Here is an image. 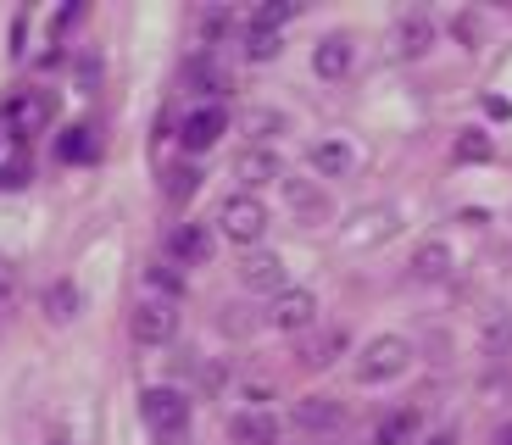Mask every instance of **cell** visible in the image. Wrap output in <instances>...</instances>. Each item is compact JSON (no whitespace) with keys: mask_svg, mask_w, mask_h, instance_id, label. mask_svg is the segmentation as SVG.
<instances>
[{"mask_svg":"<svg viewBox=\"0 0 512 445\" xmlns=\"http://www.w3.org/2000/svg\"><path fill=\"white\" fill-rule=\"evenodd\" d=\"M140 407H145L156 445H190V401L179 390H145Z\"/></svg>","mask_w":512,"mask_h":445,"instance_id":"cell-1","label":"cell"},{"mask_svg":"<svg viewBox=\"0 0 512 445\" xmlns=\"http://www.w3.org/2000/svg\"><path fill=\"white\" fill-rule=\"evenodd\" d=\"M218 229L229 234L234 245H256L268 234V206L256 201V195H229L223 212H218Z\"/></svg>","mask_w":512,"mask_h":445,"instance_id":"cell-2","label":"cell"},{"mask_svg":"<svg viewBox=\"0 0 512 445\" xmlns=\"http://www.w3.org/2000/svg\"><path fill=\"white\" fill-rule=\"evenodd\" d=\"M407 362H412V345L396 340V334H379V340H368V351L357 356V379L362 384H384V379H396Z\"/></svg>","mask_w":512,"mask_h":445,"instance_id":"cell-3","label":"cell"},{"mask_svg":"<svg viewBox=\"0 0 512 445\" xmlns=\"http://www.w3.org/2000/svg\"><path fill=\"white\" fill-rule=\"evenodd\" d=\"M312 318H318L312 290H284V295H273V306H268V323H273V329H284V334L312 329Z\"/></svg>","mask_w":512,"mask_h":445,"instance_id":"cell-4","label":"cell"},{"mask_svg":"<svg viewBox=\"0 0 512 445\" xmlns=\"http://www.w3.org/2000/svg\"><path fill=\"white\" fill-rule=\"evenodd\" d=\"M173 329H179V312H173V301H145V306H134V340H140V345H167V340H173Z\"/></svg>","mask_w":512,"mask_h":445,"instance_id":"cell-5","label":"cell"},{"mask_svg":"<svg viewBox=\"0 0 512 445\" xmlns=\"http://www.w3.org/2000/svg\"><path fill=\"white\" fill-rule=\"evenodd\" d=\"M223 128H229V112L223 106H195L190 117H184V151H212V145L223 140Z\"/></svg>","mask_w":512,"mask_h":445,"instance_id":"cell-6","label":"cell"},{"mask_svg":"<svg viewBox=\"0 0 512 445\" xmlns=\"http://www.w3.org/2000/svg\"><path fill=\"white\" fill-rule=\"evenodd\" d=\"M6 117H12V128H17V134H39V128H51L56 101L45 95V89H28V95H17V101L6 106Z\"/></svg>","mask_w":512,"mask_h":445,"instance_id":"cell-7","label":"cell"},{"mask_svg":"<svg viewBox=\"0 0 512 445\" xmlns=\"http://www.w3.org/2000/svg\"><path fill=\"white\" fill-rule=\"evenodd\" d=\"M240 284L245 290H273L284 295V262L273 251H245L240 256Z\"/></svg>","mask_w":512,"mask_h":445,"instance_id":"cell-8","label":"cell"},{"mask_svg":"<svg viewBox=\"0 0 512 445\" xmlns=\"http://www.w3.org/2000/svg\"><path fill=\"white\" fill-rule=\"evenodd\" d=\"M229 440L234 445H279V423H273L262 407L234 412V418H229Z\"/></svg>","mask_w":512,"mask_h":445,"instance_id":"cell-9","label":"cell"},{"mask_svg":"<svg viewBox=\"0 0 512 445\" xmlns=\"http://www.w3.org/2000/svg\"><path fill=\"white\" fill-rule=\"evenodd\" d=\"M340 423H346V407L329 401V395H307V401H295V429L323 434V429H340Z\"/></svg>","mask_w":512,"mask_h":445,"instance_id":"cell-10","label":"cell"},{"mask_svg":"<svg viewBox=\"0 0 512 445\" xmlns=\"http://www.w3.org/2000/svg\"><path fill=\"white\" fill-rule=\"evenodd\" d=\"M167 256H173V262H206V256H212L206 223H179V229L167 234Z\"/></svg>","mask_w":512,"mask_h":445,"instance_id":"cell-11","label":"cell"},{"mask_svg":"<svg viewBox=\"0 0 512 445\" xmlns=\"http://www.w3.org/2000/svg\"><path fill=\"white\" fill-rule=\"evenodd\" d=\"M312 67H318V78H346V73H351V39H346V34L318 39V51H312Z\"/></svg>","mask_w":512,"mask_h":445,"instance_id":"cell-12","label":"cell"},{"mask_svg":"<svg viewBox=\"0 0 512 445\" xmlns=\"http://www.w3.org/2000/svg\"><path fill=\"white\" fill-rule=\"evenodd\" d=\"M340 351H346V329H329V334H318V340L301 345V368H329Z\"/></svg>","mask_w":512,"mask_h":445,"instance_id":"cell-13","label":"cell"},{"mask_svg":"<svg viewBox=\"0 0 512 445\" xmlns=\"http://www.w3.org/2000/svg\"><path fill=\"white\" fill-rule=\"evenodd\" d=\"M412 434H418V412L412 407H401V412H390V418L373 429V445H407Z\"/></svg>","mask_w":512,"mask_h":445,"instance_id":"cell-14","label":"cell"},{"mask_svg":"<svg viewBox=\"0 0 512 445\" xmlns=\"http://www.w3.org/2000/svg\"><path fill=\"white\" fill-rule=\"evenodd\" d=\"M312 167H318L323 178H346L351 173V151L340 140H318L312 145Z\"/></svg>","mask_w":512,"mask_h":445,"instance_id":"cell-15","label":"cell"},{"mask_svg":"<svg viewBox=\"0 0 512 445\" xmlns=\"http://www.w3.org/2000/svg\"><path fill=\"white\" fill-rule=\"evenodd\" d=\"M412 273H418V279H429V284L446 279V273H451V251H446L440 240L418 245V256H412Z\"/></svg>","mask_w":512,"mask_h":445,"instance_id":"cell-16","label":"cell"},{"mask_svg":"<svg viewBox=\"0 0 512 445\" xmlns=\"http://www.w3.org/2000/svg\"><path fill=\"white\" fill-rule=\"evenodd\" d=\"M240 178L251 184V190L273 184V178H279V156H273V151H245L240 156Z\"/></svg>","mask_w":512,"mask_h":445,"instance_id":"cell-17","label":"cell"},{"mask_svg":"<svg viewBox=\"0 0 512 445\" xmlns=\"http://www.w3.org/2000/svg\"><path fill=\"white\" fill-rule=\"evenodd\" d=\"M45 318L51 323H73L78 318V290L67 279H56L51 290H45Z\"/></svg>","mask_w":512,"mask_h":445,"instance_id":"cell-18","label":"cell"},{"mask_svg":"<svg viewBox=\"0 0 512 445\" xmlns=\"http://www.w3.org/2000/svg\"><path fill=\"white\" fill-rule=\"evenodd\" d=\"M284 195H290V206L307 217V223H323V217H329V201H323L312 184H295V178H290V184H284Z\"/></svg>","mask_w":512,"mask_h":445,"instance_id":"cell-19","label":"cell"},{"mask_svg":"<svg viewBox=\"0 0 512 445\" xmlns=\"http://www.w3.org/2000/svg\"><path fill=\"white\" fill-rule=\"evenodd\" d=\"M429 45H435V23L429 17H407L401 23V56H423Z\"/></svg>","mask_w":512,"mask_h":445,"instance_id":"cell-20","label":"cell"},{"mask_svg":"<svg viewBox=\"0 0 512 445\" xmlns=\"http://www.w3.org/2000/svg\"><path fill=\"white\" fill-rule=\"evenodd\" d=\"M28 178H34V162L23 145H0V184H28Z\"/></svg>","mask_w":512,"mask_h":445,"instance_id":"cell-21","label":"cell"},{"mask_svg":"<svg viewBox=\"0 0 512 445\" xmlns=\"http://www.w3.org/2000/svg\"><path fill=\"white\" fill-rule=\"evenodd\" d=\"M279 45L284 39L273 34V28H245V56H251V62H273V56H279Z\"/></svg>","mask_w":512,"mask_h":445,"instance_id":"cell-22","label":"cell"},{"mask_svg":"<svg viewBox=\"0 0 512 445\" xmlns=\"http://www.w3.org/2000/svg\"><path fill=\"white\" fill-rule=\"evenodd\" d=\"M56 156H62V162H90V156H95L90 128H67L62 140H56Z\"/></svg>","mask_w":512,"mask_h":445,"instance_id":"cell-23","label":"cell"},{"mask_svg":"<svg viewBox=\"0 0 512 445\" xmlns=\"http://www.w3.org/2000/svg\"><path fill=\"white\" fill-rule=\"evenodd\" d=\"M485 351L490 356H507L512 351V318H507V312H490V318H485Z\"/></svg>","mask_w":512,"mask_h":445,"instance_id":"cell-24","label":"cell"},{"mask_svg":"<svg viewBox=\"0 0 512 445\" xmlns=\"http://www.w3.org/2000/svg\"><path fill=\"white\" fill-rule=\"evenodd\" d=\"M290 17H295V0H268V6H256V28H273V34H279Z\"/></svg>","mask_w":512,"mask_h":445,"instance_id":"cell-25","label":"cell"},{"mask_svg":"<svg viewBox=\"0 0 512 445\" xmlns=\"http://www.w3.org/2000/svg\"><path fill=\"white\" fill-rule=\"evenodd\" d=\"M195 184H201V173H195L190 162H179L173 173H167V195H173V201H190V195H195Z\"/></svg>","mask_w":512,"mask_h":445,"instance_id":"cell-26","label":"cell"},{"mask_svg":"<svg viewBox=\"0 0 512 445\" xmlns=\"http://www.w3.org/2000/svg\"><path fill=\"white\" fill-rule=\"evenodd\" d=\"M17 301H23V279L12 262H0V312H17Z\"/></svg>","mask_w":512,"mask_h":445,"instance_id":"cell-27","label":"cell"},{"mask_svg":"<svg viewBox=\"0 0 512 445\" xmlns=\"http://www.w3.org/2000/svg\"><path fill=\"white\" fill-rule=\"evenodd\" d=\"M457 162H490V140L479 134V128L457 140Z\"/></svg>","mask_w":512,"mask_h":445,"instance_id":"cell-28","label":"cell"},{"mask_svg":"<svg viewBox=\"0 0 512 445\" xmlns=\"http://www.w3.org/2000/svg\"><path fill=\"white\" fill-rule=\"evenodd\" d=\"M151 284H156V290L167 295V301H173V295H184V279H179V273H173V267H162V262L151 267Z\"/></svg>","mask_w":512,"mask_h":445,"instance_id":"cell-29","label":"cell"},{"mask_svg":"<svg viewBox=\"0 0 512 445\" xmlns=\"http://www.w3.org/2000/svg\"><path fill=\"white\" fill-rule=\"evenodd\" d=\"M229 34V12H206L201 17V39H223Z\"/></svg>","mask_w":512,"mask_h":445,"instance_id":"cell-30","label":"cell"},{"mask_svg":"<svg viewBox=\"0 0 512 445\" xmlns=\"http://www.w3.org/2000/svg\"><path fill=\"white\" fill-rule=\"evenodd\" d=\"M451 34H457L462 45H474V39H479V17H474V12H462L457 23H451Z\"/></svg>","mask_w":512,"mask_h":445,"instance_id":"cell-31","label":"cell"},{"mask_svg":"<svg viewBox=\"0 0 512 445\" xmlns=\"http://www.w3.org/2000/svg\"><path fill=\"white\" fill-rule=\"evenodd\" d=\"M78 17H84V6H62V12H56V34H67V28L78 23Z\"/></svg>","mask_w":512,"mask_h":445,"instance_id":"cell-32","label":"cell"},{"mask_svg":"<svg viewBox=\"0 0 512 445\" xmlns=\"http://www.w3.org/2000/svg\"><path fill=\"white\" fill-rule=\"evenodd\" d=\"M429 445H457V434H451V429H440V434H429Z\"/></svg>","mask_w":512,"mask_h":445,"instance_id":"cell-33","label":"cell"},{"mask_svg":"<svg viewBox=\"0 0 512 445\" xmlns=\"http://www.w3.org/2000/svg\"><path fill=\"white\" fill-rule=\"evenodd\" d=\"M496 445H512V423H501V434H496Z\"/></svg>","mask_w":512,"mask_h":445,"instance_id":"cell-34","label":"cell"}]
</instances>
